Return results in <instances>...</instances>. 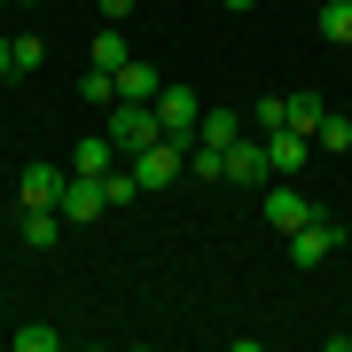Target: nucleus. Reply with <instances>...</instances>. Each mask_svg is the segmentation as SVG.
<instances>
[{
	"instance_id": "nucleus-11",
	"label": "nucleus",
	"mask_w": 352,
	"mask_h": 352,
	"mask_svg": "<svg viewBox=\"0 0 352 352\" xmlns=\"http://www.w3.org/2000/svg\"><path fill=\"white\" fill-rule=\"evenodd\" d=\"M157 87H164V71H157V63H141V55L118 71V102H157Z\"/></svg>"
},
{
	"instance_id": "nucleus-26",
	"label": "nucleus",
	"mask_w": 352,
	"mask_h": 352,
	"mask_svg": "<svg viewBox=\"0 0 352 352\" xmlns=\"http://www.w3.org/2000/svg\"><path fill=\"white\" fill-rule=\"evenodd\" d=\"M0 16H8V0H0Z\"/></svg>"
},
{
	"instance_id": "nucleus-8",
	"label": "nucleus",
	"mask_w": 352,
	"mask_h": 352,
	"mask_svg": "<svg viewBox=\"0 0 352 352\" xmlns=\"http://www.w3.org/2000/svg\"><path fill=\"white\" fill-rule=\"evenodd\" d=\"M266 164H274V180H298L305 164H314V133H266Z\"/></svg>"
},
{
	"instance_id": "nucleus-24",
	"label": "nucleus",
	"mask_w": 352,
	"mask_h": 352,
	"mask_svg": "<svg viewBox=\"0 0 352 352\" xmlns=\"http://www.w3.org/2000/svg\"><path fill=\"white\" fill-rule=\"evenodd\" d=\"M0 78H16V71H8V39H0Z\"/></svg>"
},
{
	"instance_id": "nucleus-17",
	"label": "nucleus",
	"mask_w": 352,
	"mask_h": 352,
	"mask_svg": "<svg viewBox=\"0 0 352 352\" xmlns=\"http://www.w3.org/2000/svg\"><path fill=\"white\" fill-rule=\"evenodd\" d=\"M78 102H94V110H110V102H118V78L87 63V78H78Z\"/></svg>"
},
{
	"instance_id": "nucleus-25",
	"label": "nucleus",
	"mask_w": 352,
	"mask_h": 352,
	"mask_svg": "<svg viewBox=\"0 0 352 352\" xmlns=\"http://www.w3.org/2000/svg\"><path fill=\"white\" fill-rule=\"evenodd\" d=\"M8 8H39V0H8Z\"/></svg>"
},
{
	"instance_id": "nucleus-6",
	"label": "nucleus",
	"mask_w": 352,
	"mask_h": 352,
	"mask_svg": "<svg viewBox=\"0 0 352 352\" xmlns=\"http://www.w3.org/2000/svg\"><path fill=\"white\" fill-rule=\"evenodd\" d=\"M227 180H235V188H266V180H274V164H266V141H227Z\"/></svg>"
},
{
	"instance_id": "nucleus-16",
	"label": "nucleus",
	"mask_w": 352,
	"mask_h": 352,
	"mask_svg": "<svg viewBox=\"0 0 352 352\" xmlns=\"http://www.w3.org/2000/svg\"><path fill=\"white\" fill-rule=\"evenodd\" d=\"M39 63H47V39H32V32H16V39H8V71L24 78V71H39Z\"/></svg>"
},
{
	"instance_id": "nucleus-1",
	"label": "nucleus",
	"mask_w": 352,
	"mask_h": 352,
	"mask_svg": "<svg viewBox=\"0 0 352 352\" xmlns=\"http://www.w3.org/2000/svg\"><path fill=\"white\" fill-rule=\"evenodd\" d=\"M102 133L118 141V157H141L149 141H164V126H157L149 102H110V110H102Z\"/></svg>"
},
{
	"instance_id": "nucleus-20",
	"label": "nucleus",
	"mask_w": 352,
	"mask_h": 352,
	"mask_svg": "<svg viewBox=\"0 0 352 352\" xmlns=\"http://www.w3.org/2000/svg\"><path fill=\"white\" fill-rule=\"evenodd\" d=\"M55 344H63V329H47V321L16 329V352H55Z\"/></svg>"
},
{
	"instance_id": "nucleus-10",
	"label": "nucleus",
	"mask_w": 352,
	"mask_h": 352,
	"mask_svg": "<svg viewBox=\"0 0 352 352\" xmlns=\"http://www.w3.org/2000/svg\"><path fill=\"white\" fill-rule=\"evenodd\" d=\"M16 235H24L32 251H55V243H63V212H55V204H24V219H16Z\"/></svg>"
},
{
	"instance_id": "nucleus-4",
	"label": "nucleus",
	"mask_w": 352,
	"mask_h": 352,
	"mask_svg": "<svg viewBox=\"0 0 352 352\" xmlns=\"http://www.w3.org/2000/svg\"><path fill=\"white\" fill-rule=\"evenodd\" d=\"M180 173H188V141H149V149L133 157V180H141V196H157V188H173Z\"/></svg>"
},
{
	"instance_id": "nucleus-23",
	"label": "nucleus",
	"mask_w": 352,
	"mask_h": 352,
	"mask_svg": "<svg viewBox=\"0 0 352 352\" xmlns=\"http://www.w3.org/2000/svg\"><path fill=\"white\" fill-rule=\"evenodd\" d=\"M329 352H352V329H337V337H329Z\"/></svg>"
},
{
	"instance_id": "nucleus-19",
	"label": "nucleus",
	"mask_w": 352,
	"mask_h": 352,
	"mask_svg": "<svg viewBox=\"0 0 352 352\" xmlns=\"http://www.w3.org/2000/svg\"><path fill=\"white\" fill-rule=\"evenodd\" d=\"M235 133H243V118H235V110H204V133H196V141H219V149H227Z\"/></svg>"
},
{
	"instance_id": "nucleus-13",
	"label": "nucleus",
	"mask_w": 352,
	"mask_h": 352,
	"mask_svg": "<svg viewBox=\"0 0 352 352\" xmlns=\"http://www.w3.org/2000/svg\"><path fill=\"white\" fill-rule=\"evenodd\" d=\"M110 164H118V141H110V133H94V141H78V149H71V173H94V180H102Z\"/></svg>"
},
{
	"instance_id": "nucleus-14",
	"label": "nucleus",
	"mask_w": 352,
	"mask_h": 352,
	"mask_svg": "<svg viewBox=\"0 0 352 352\" xmlns=\"http://www.w3.org/2000/svg\"><path fill=\"white\" fill-rule=\"evenodd\" d=\"M87 63H94V71H110V78H118V71H126V63H133V47H126V39H118L110 24H102V32H94V55H87Z\"/></svg>"
},
{
	"instance_id": "nucleus-12",
	"label": "nucleus",
	"mask_w": 352,
	"mask_h": 352,
	"mask_svg": "<svg viewBox=\"0 0 352 352\" xmlns=\"http://www.w3.org/2000/svg\"><path fill=\"white\" fill-rule=\"evenodd\" d=\"M314 32L329 39V47H352V0H321V8H314Z\"/></svg>"
},
{
	"instance_id": "nucleus-22",
	"label": "nucleus",
	"mask_w": 352,
	"mask_h": 352,
	"mask_svg": "<svg viewBox=\"0 0 352 352\" xmlns=\"http://www.w3.org/2000/svg\"><path fill=\"white\" fill-rule=\"evenodd\" d=\"M102 8V24H118V16H133V0H94Z\"/></svg>"
},
{
	"instance_id": "nucleus-21",
	"label": "nucleus",
	"mask_w": 352,
	"mask_h": 352,
	"mask_svg": "<svg viewBox=\"0 0 352 352\" xmlns=\"http://www.w3.org/2000/svg\"><path fill=\"white\" fill-rule=\"evenodd\" d=\"M314 149H352V118L329 110V118H321V133H314Z\"/></svg>"
},
{
	"instance_id": "nucleus-18",
	"label": "nucleus",
	"mask_w": 352,
	"mask_h": 352,
	"mask_svg": "<svg viewBox=\"0 0 352 352\" xmlns=\"http://www.w3.org/2000/svg\"><path fill=\"white\" fill-rule=\"evenodd\" d=\"M251 126H258V133H282V126H289V94H266L258 110H251Z\"/></svg>"
},
{
	"instance_id": "nucleus-2",
	"label": "nucleus",
	"mask_w": 352,
	"mask_h": 352,
	"mask_svg": "<svg viewBox=\"0 0 352 352\" xmlns=\"http://www.w3.org/2000/svg\"><path fill=\"white\" fill-rule=\"evenodd\" d=\"M149 110H157L164 141H188V149H196V133H204V102H196V87H173V78H164Z\"/></svg>"
},
{
	"instance_id": "nucleus-3",
	"label": "nucleus",
	"mask_w": 352,
	"mask_h": 352,
	"mask_svg": "<svg viewBox=\"0 0 352 352\" xmlns=\"http://www.w3.org/2000/svg\"><path fill=\"white\" fill-rule=\"evenodd\" d=\"M282 243H289V266H329V258L344 251V227L329 219V212H314L298 235H282Z\"/></svg>"
},
{
	"instance_id": "nucleus-7",
	"label": "nucleus",
	"mask_w": 352,
	"mask_h": 352,
	"mask_svg": "<svg viewBox=\"0 0 352 352\" xmlns=\"http://www.w3.org/2000/svg\"><path fill=\"white\" fill-rule=\"evenodd\" d=\"M16 188H24V204H63V188H71V164H47V157H32L24 173H16Z\"/></svg>"
},
{
	"instance_id": "nucleus-5",
	"label": "nucleus",
	"mask_w": 352,
	"mask_h": 352,
	"mask_svg": "<svg viewBox=\"0 0 352 352\" xmlns=\"http://www.w3.org/2000/svg\"><path fill=\"white\" fill-rule=\"evenodd\" d=\"M258 212H266V227H274V235H298V227L321 212V204H314V196H298V180H282V188H266Z\"/></svg>"
},
{
	"instance_id": "nucleus-15",
	"label": "nucleus",
	"mask_w": 352,
	"mask_h": 352,
	"mask_svg": "<svg viewBox=\"0 0 352 352\" xmlns=\"http://www.w3.org/2000/svg\"><path fill=\"white\" fill-rule=\"evenodd\" d=\"M321 118H329V102H321L314 87H298V94H289V133H321Z\"/></svg>"
},
{
	"instance_id": "nucleus-9",
	"label": "nucleus",
	"mask_w": 352,
	"mask_h": 352,
	"mask_svg": "<svg viewBox=\"0 0 352 352\" xmlns=\"http://www.w3.org/2000/svg\"><path fill=\"white\" fill-rule=\"evenodd\" d=\"M63 219H102L110 212V196H102V180L94 173H71V188H63V204H55Z\"/></svg>"
}]
</instances>
